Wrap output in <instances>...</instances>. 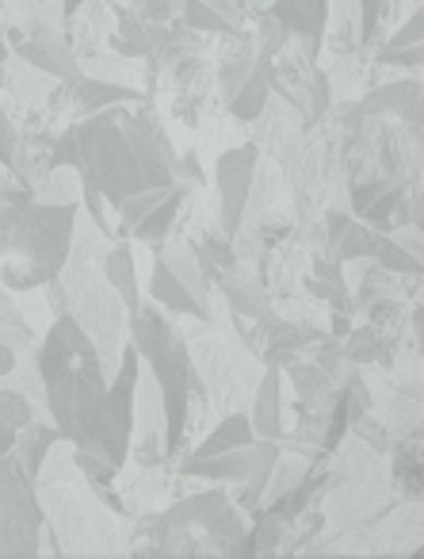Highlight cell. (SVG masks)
I'll list each match as a JSON object with an SVG mask.
<instances>
[{"label":"cell","instance_id":"7c38bea8","mask_svg":"<svg viewBox=\"0 0 424 559\" xmlns=\"http://www.w3.org/2000/svg\"><path fill=\"white\" fill-rule=\"evenodd\" d=\"M104 272L116 284V292L123 296V304L131 311L142 307V288H138V261H134V246L131 238H116L108 249H104Z\"/></svg>","mask_w":424,"mask_h":559},{"label":"cell","instance_id":"3957f363","mask_svg":"<svg viewBox=\"0 0 424 559\" xmlns=\"http://www.w3.org/2000/svg\"><path fill=\"white\" fill-rule=\"evenodd\" d=\"M134 556H256L238 498L218 487L180 495L169 510L142 513L131 528Z\"/></svg>","mask_w":424,"mask_h":559},{"label":"cell","instance_id":"8fae6325","mask_svg":"<svg viewBox=\"0 0 424 559\" xmlns=\"http://www.w3.org/2000/svg\"><path fill=\"white\" fill-rule=\"evenodd\" d=\"M58 441H62V429H58V421L50 418V411H43L20 429L16 444H12V456L20 460V467H24L32 479H39L43 464H47L50 449H54Z\"/></svg>","mask_w":424,"mask_h":559},{"label":"cell","instance_id":"5bb4252c","mask_svg":"<svg viewBox=\"0 0 424 559\" xmlns=\"http://www.w3.org/2000/svg\"><path fill=\"white\" fill-rule=\"evenodd\" d=\"M9 58H12V47H9V35L0 32V66L9 62Z\"/></svg>","mask_w":424,"mask_h":559},{"label":"cell","instance_id":"30bf717a","mask_svg":"<svg viewBox=\"0 0 424 559\" xmlns=\"http://www.w3.org/2000/svg\"><path fill=\"white\" fill-rule=\"evenodd\" d=\"M149 299H154L157 307H165L169 314H192V319L210 322V304L195 299L184 280H180L157 253H154V269H149Z\"/></svg>","mask_w":424,"mask_h":559},{"label":"cell","instance_id":"ba28073f","mask_svg":"<svg viewBox=\"0 0 424 559\" xmlns=\"http://www.w3.org/2000/svg\"><path fill=\"white\" fill-rule=\"evenodd\" d=\"M261 146L253 139L230 146L215 157V203H218V226H222L226 238L241 230L245 223L249 195H253V180L261 169Z\"/></svg>","mask_w":424,"mask_h":559},{"label":"cell","instance_id":"6da1fadb","mask_svg":"<svg viewBox=\"0 0 424 559\" xmlns=\"http://www.w3.org/2000/svg\"><path fill=\"white\" fill-rule=\"evenodd\" d=\"M73 131H77L81 146V177L96 180V188L111 203L180 180V150L149 96L93 111V116L77 119Z\"/></svg>","mask_w":424,"mask_h":559},{"label":"cell","instance_id":"7a4b0ae2","mask_svg":"<svg viewBox=\"0 0 424 559\" xmlns=\"http://www.w3.org/2000/svg\"><path fill=\"white\" fill-rule=\"evenodd\" d=\"M39 506L47 518L43 551L58 556H119L131 551V518L104 502L100 487L77 467L73 444L58 441L43 464Z\"/></svg>","mask_w":424,"mask_h":559},{"label":"cell","instance_id":"9a60e30c","mask_svg":"<svg viewBox=\"0 0 424 559\" xmlns=\"http://www.w3.org/2000/svg\"><path fill=\"white\" fill-rule=\"evenodd\" d=\"M421 353H424V342H421Z\"/></svg>","mask_w":424,"mask_h":559},{"label":"cell","instance_id":"277c9868","mask_svg":"<svg viewBox=\"0 0 424 559\" xmlns=\"http://www.w3.org/2000/svg\"><path fill=\"white\" fill-rule=\"evenodd\" d=\"M108 246V234L96 230L93 218L81 211L70 261L58 272V284L65 292V314L77 319V326L93 337L96 353L104 360V372L116 376L126 342H131V307L123 304V296L104 272V249Z\"/></svg>","mask_w":424,"mask_h":559},{"label":"cell","instance_id":"9c48e42d","mask_svg":"<svg viewBox=\"0 0 424 559\" xmlns=\"http://www.w3.org/2000/svg\"><path fill=\"white\" fill-rule=\"evenodd\" d=\"M249 418H253L256 437L283 441V368L264 365L256 395H253V403H249Z\"/></svg>","mask_w":424,"mask_h":559},{"label":"cell","instance_id":"5b68a950","mask_svg":"<svg viewBox=\"0 0 424 559\" xmlns=\"http://www.w3.org/2000/svg\"><path fill=\"white\" fill-rule=\"evenodd\" d=\"M81 207L65 203H12L0 207V284L9 292H35L62 272L73 249Z\"/></svg>","mask_w":424,"mask_h":559},{"label":"cell","instance_id":"52a82bcc","mask_svg":"<svg viewBox=\"0 0 424 559\" xmlns=\"http://www.w3.org/2000/svg\"><path fill=\"white\" fill-rule=\"evenodd\" d=\"M43 533L39 487L12 452H0V556H39Z\"/></svg>","mask_w":424,"mask_h":559},{"label":"cell","instance_id":"2e32d148","mask_svg":"<svg viewBox=\"0 0 424 559\" xmlns=\"http://www.w3.org/2000/svg\"><path fill=\"white\" fill-rule=\"evenodd\" d=\"M39 4H47V0H39Z\"/></svg>","mask_w":424,"mask_h":559},{"label":"cell","instance_id":"4fadbf2b","mask_svg":"<svg viewBox=\"0 0 424 559\" xmlns=\"http://www.w3.org/2000/svg\"><path fill=\"white\" fill-rule=\"evenodd\" d=\"M268 62H271V58L256 55L253 73H249V78L241 81V88L230 96V104H226V108H230V116L238 119V123H256V119H261V111L268 108V100H271Z\"/></svg>","mask_w":424,"mask_h":559},{"label":"cell","instance_id":"8992f818","mask_svg":"<svg viewBox=\"0 0 424 559\" xmlns=\"http://www.w3.org/2000/svg\"><path fill=\"white\" fill-rule=\"evenodd\" d=\"M187 357H192V372L203 383L218 418L245 411L253 403L256 383L264 376V360L241 337L233 342V337H226V330H203L187 342Z\"/></svg>","mask_w":424,"mask_h":559}]
</instances>
